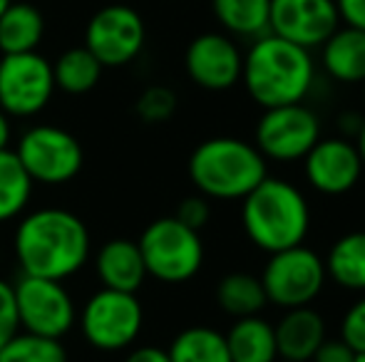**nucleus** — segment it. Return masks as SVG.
I'll use <instances>...</instances> for the list:
<instances>
[{"label":"nucleus","instance_id":"nucleus-1","mask_svg":"<svg viewBox=\"0 0 365 362\" xmlns=\"http://www.w3.org/2000/svg\"><path fill=\"white\" fill-rule=\"evenodd\" d=\"M13 256L23 275L65 283L90 263V228L70 208H35L23 213L15 226Z\"/></svg>","mask_w":365,"mask_h":362},{"label":"nucleus","instance_id":"nucleus-2","mask_svg":"<svg viewBox=\"0 0 365 362\" xmlns=\"http://www.w3.org/2000/svg\"><path fill=\"white\" fill-rule=\"evenodd\" d=\"M241 82L264 110L303 105L316 87V60L311 50L269 33L254 40L244 53Z\"/></svg>","mask_w":365,"mask_h":362},{"label":"nucleus","instance_id":"nucleus-3","mask_svg":"<svg viewBox=\"0 0 365 362\" xmlns=\"http://www.w3.org/2000/svg\"><path fill=\"white\" fill-rule=\"evenodd\" d=\"M241 226L256 248L271 253L301 246L311 231V206L296 183L266 176L241 198Z\"/></svg>","mask_w":365,"mask_h":362},{"label":"nucleus","instance_id":"nucleus-4","mask_svg":"<svg viewBox=\"0 0 365 362\" xmlns=\"http://www.w3.org/2000/svg\"><path fill=\"white\" fill-rule=\"evenodd\" d=\"M189 179L209 201H241L269 176L256 144L239 137L204 139L189 156Z\"/></svg>","mask_w":365,"mask_h":362},{"label":"nucleus","instance_id":"nucleus-5","mask_svg":"<svg viewBox=\"0 0 365 362\" xmlns=\"http://www.w3.org/2000/svg\"><path fill=\"white\" fill-rule=\"evenodd\" d=\"M147 275L159 283L182 285L204 266V241L199 231L184 226L177 216L154 218L137 238Z\"/></svg>","mask_w":365,"mask_h":362},{"label":"nucleus","instance_id":"nucleus-6","mask_svg":"<svg viewBox=\"0 0 365 362\" xmlns=\"http://www.w3.org/2000/svg\"><path fill=\"white\" fill-rule=\"evenodd\" d=\"M82 338L100 353H122L137 343L145 328V308L137 293L100 288L77 313Z\"/></svg>","mask_w":365,"mask_h":362},{"label":"nucleus","instance_id":"nucleus-7","mask_svg":"<svg viewBox=\"0 0 365 362\" xmlns=\"http://www.w3.org/2000/svg\"><path fill=\"white\" fill-rule=\"evenodd\" d=\"M15 156L33 183L65 186L85 166V149L73 132L58 124H33L15 142Z\"/></svg>","mask_w":365,"mask_h":362},{"label":"nucleus","instance_id":"nucleus-8","mask_svg":"<svg viewBox=\"0 0 365 362\" xmlns=\"http://www.w3.org/2000/svg\"><path fill=\"white\" fill-rule=\"evenodd\" d=\"M266 290V300L276 308H306L321 295L326 285V263L308 246H293L271 253L264 273L259 275Z\"/></svg>","mask_w":365,"mask_h":362},{"label":"nucleus","instance_id":"nucleus-9","mask_svg":"<svg viewBox=\"0 0 365 362\" xmlns=\"http://www.w3.org/2000/svg\"><path fill=\"white\" fill-rule=\"evenodd\" d=\"M20 330L63 340L77 325V305L63 280L23 275L13 283Z\"/></svg>","mask_w":365,"mask_h":362},{"label":"nucleus","instance_id":"nucleus-10","mask_svg":"<svg viewBox=\"0 0 365 362\" xmlns=\"http://www.w3.org/2000/svg\"><path fill=\"white\" fill-rule=\"evenodd\" d=\"M53 63L40 53L0 55V110L10 119H33L53 102Z\"/></svg>","mask_w":365,"mask_h":362},{"label":"nucleus","instance_id":"nucleus-11","mask_svg":"<svg viewBox=\"0 0 365 362\" xmlns=\"http://www.w3.org/2000/svg\"><path fill=\"white\" fill-rule=\"evenodd\" d=\"M145 18L127 3H110L87 20L85 48L105 70L135 63L145 50Z\"/></svg>","mask_w":365,"mask_h":362},{"label":"nucleus","instance_id":"nucleus-12","mask_svg":"<svg viewBox=\"0 0 365 362\" xmlns=\"http://www.w3.org/2000/svg\"><path fill=\"white\" fill-rule=\"evenodd\" d=\"M318 139H321V119L306 105L264 110L254 134V144L264 154V159L279 164L301 161Z\"/></svg>","mask_w":365,"mask_h":362},{"label":"nucleus","instance_id":"nucleus-13","mask_svg":"<svg viewBox=\"0 0 365 362\" xmlns=\"http://www.w3.org/2000/svg\"><path fill=\"white\" fill-rule=\"evenodd\" d=\"M184 70L197 87L207 92H226L241 82L244 53L226 33H202L187 45Z\"/></svg>","mask_w":365,"mask_h":362},{"label":"nucleus","instance_id":"nucleus-14","mask_svg":"<svg viewBox=\"0 0 365 362\" xmlns=\"http://www.w3.org/2000/svg\"><path fill=\"white\" fill-rule=\"evenodd\" d=\"M341 28L336 0H271L269 33L298 48L316 50Z\"/></svg>","mask_w":365,"mask_h":362},{"label":"nucleus","instance_id":"nucleus-15","mask_svg":"<svg viewBox=\"0 0 365 362\" xmlns=\"http://www.w3.org/2000/svg\"><path fill=\"white\" fill-rule=\"evenodd\" d=\"M306 181L323 196H343L363 179V161L348 137H321L303 156Z\"/></svg>","mask_w":365,"mask_h":362},{"label":"nucleus","instance_id":"nucleus-16","mask_svg":"<svg viewBox=\"0 0 365 362\" xmlns=\"http://www.w3.org/2000/svg\"><path fill=\"white\" fill-rule=\"evenodd\" d=\"M92 266L100 288L122 290V293H137L149 278L142 251L132 238H110L102 243L92 256Z\"/></svg>","mask_w":365,"mask_h":362},{"label":"nucleus","instance_id":"nucleus-17","mask_svg":"<svg viewBox=\"0 0 365 362\" xmlns=\"http://www.w3.org/2000/svg\"><path fill=\"white\" fill-rule=\"evenodd\" d=\"M274 333L276 348H279V360L289 362H311L316 350L328 338L326 320L311 305L286 310L279 323L274 325Z\"/></svg>","mask_w":365,"mask_h":362},{"label":"nucleus","instance_id":"nucleus-18","mask_svg":"<svg viewBox=\"0 0 365 362\" xmlns=\"http://www.w3.org/2000/svg\"><path fill=\"white\" fill-rule=\"evenodd\" d=\"M321 65L331 80L341 85L365 82V30L341 25L321 45Z\"/></svg>","mask_w":365,"mask_h":362},{"label":"nucleus","instance_id":"nucleus-19","mask_svg":"<svg viewBox=\"0 0 365 362\" xmlns=\"http://www.w3.org/2000/svg\"><path fill=\"white\" fill-rule=\"evenodd\" d=\"M224 335L231 362H279L274 325L261 315L234 320Z\"/></svg>","mask_w":365,"mask_h":362},{"label":"nucleus","instance_id":"nucleus-20","mask_svg":"<svg viewBox=\"0 0 365 362\" xmlns=\"http://www.w3.org/2000/svg\"><path fill=\"white\" fill-rule=\"evenodd\" d=\"M212 13L234 40L254 43L269 35L271 0H212Z\"/></svg>","mask_w":365,"mask_h":362},{"label":"nucleus","instance_id":"nucleus-21","mask_svg":"<svg viewBox=\"0 0 365 362\" xmlns=\"http://www.w3.org/2000/svg\"><path fill=\"white\" fill-rule=\"evenodd\" d=\"M45 38V15L30 3H10L0 15V55L38 53Z\"/></svg>","mask_w":365,"mask_h":362},{"label":"nucleus","instance_id":"nucleus-22","mask_svg":"<svg viewBox=\"0 0 365 362\" xmlns=\"http://www.w3.org/2000/svg\"><path fill=\"white\" fill-rule=\"evenodd\" d=\"M326 263V275L343 290L365 293V231L343 233L331 248Z\"/></svg>","mask_w":365,"mask_h":362},{"label":"nucleus","instance_id":"nucleus-23","mask_svg":"<svg viewBox=\"0 0 365 362\" xmlns=\"http://www.w3.org/2000/svg\"><path fill=\"white\" fill-rule=\"evenodd\" d=\"M105 68L100 65V60L85 48L77 45L65 53L58 55V60L53 63V78H55V90L65 92V95H87L100 85Z\"/></svg>","mask_w":365,"mask_h":362},{"label":"nucleus","instance_id":"nucleus-24","mask_svg":"<svg viewBox=\"0 0 365 362\" xmlns=\"http://www.w3.org/2000/svg\"><path fill=\"white\" fill-rule=\"evenodd\" d=\"M217 303L231 318H251V315H261L266 308V290L259 275L234 271L226 273L217 285Z\"/></svg>","mask_w":365,"mask_h":362},{"label":"nucleus","instance_id":"nucleus-25","mask_svg":"<svg viewBox=\"0 0 365 362\" xmlns=\"http://www.w3.org/2000/svg\"><path fill=\"white\" fill-rule=\"evenodd\" d=\"M167 355L172 362H231L226 335L209 325H192L177 333Z\"/></svg>","mask_w":365,"mask_h":362},{"label":"nucleus","instance_id":"nucleus-26","mask_svg":"<svg viewBox=\"0 0 365 362\" xmlns=\"http://www.w3.org/2000/svg\"><path fill=\"white\" fill-rule=\"evenodd\" d=\"M35 183L23 169L13 149L0 151V223L15 221L25 213Z\"/></svg>","mask_w":365,"mask_h":362},{"label":"nucleus","instance_id":"nucleus-27","mask_svg":"<svg viewBox=\"0 0 365 362\" xmlns=\"http://www.w3.org/2000/svg\"><path fill=\"white\" fill-rule=\"evenodd\" d=\"M0 362H70L63 340L20 330L0 348Z\"/></svg>","mask_w":365,"mask_h":362},{"label":"nucleus","instance_id":"nucleus-28","mask_svg":"<svg viewBox=\"0 0 365 362\" xmlns=\"http://www.w3.org/2000/svg\"><path fill=\"white\" fill-rule=\"evenodd\" d=\"M135 112L147 124H162V122L172 119L177 112V95L164 85H152L137 97Z\"/></svg>","mask_w":365,"mask_h":362},{"label":"nucleus","instance_id":"nucleus-29","mask_svg":"<svg viewBox=\"0 0 365 362\" xmlns=\"http://www.w3.org/2000/svg\"><path fill=\"white\" fill-rule=\"evenodd\" d=\"M338 338H341L356 355L365 353V295L358 298L356 303L343 313Z\"/></svg>","mask_w":365,"mask_h":362},{"label":"nucleus","instance_id":"nucleus-30","mask_svg":"<svg viewBox=\"0 0 365 362\" xmlns=\"http://www.w3.org/2000/svg\"><path fill=\"white\" fill-rule=\"evenodd\" d=\"M18 333H20V318H18V305H15L13 283L0 278V348Z\"/></svg>","mask_w":365,"mask_h":362},{"label":"nucleus","instance_id":"nucleus-31","mask_svg":"<svg viewBox=\"0 0 365 362\" xmlns=\"http://www.w3.org/2000/svg\"><path fill=\"white\" fill-rule=\"evenodd\" d=\"M174 216H177L184 226L194 228V231H202V228L209 223V218H212V203H209L207 196H202V193L197 191V193H192V196H184L182 201H179Z\"/></svg>","mask_w":365,"mask_h":362},{"label":"nucleus","instance_id":"nucleus-32","mask_svg":"<svg viewBox=\"0 0 365 362\" xmlns=\"http://www.w3.org/2000/svg\"><path fill=\"white\" fill-rule=\"evenodd\" d=\"M356 353L343 343L341 338H331V340H323V345L316 350L311 362H353Z\"/></svg>","mask_w":365,"mask_h":362},{"label":"nucleus","instance_id":"nucleus-33","mask_svg":"<svg viewBox=\"0 0 365 362\" xmlns=\"http://www.w3.org/2000/svg\"><path fill=\"white\" fill-rule=\"evenodd\" d=\"M341 25L365 30V0H336Z\"/></svg>","mask_w":365,"mask_h":362},{"label":"nucleus","instance_id":"nucleus-34","mask_svg":"<svg viewBox=\"0 0 365 362\" xmlns=\"http://www.w3.org/2000/svg\"><path fill=\"white\" fill-rule=\"evenodd\" d=\"M122 362H172L167 355V350L157 348V345H140L132 353H127V358Z\"/></svg>","mask_w":365,"mask_h":362},{"label":"nucleus","instance_id":"nucleus-35","mask_svg":"<svg viewBox=\"0 0 365 362\" xmlns=\"http://www.w3.org/2000/svg\"><path fill=\"white\" fill-rule=\"evenodd\" d=\"M10 142H13V119L0 110V151L10 149Z\"/></svg>","mask_w":365,"mask_h":362},{"label":"nucleus","instance_id":"nucleus-36","mask_svg":"<svg viewBox=\"0 0 365 362\" xmlns=\"http://www.w3.org/2000/svg\"><path fill=\"white\" fill-rule=\"evenodd\" d=\"M361 124H363V117L356 115V112H346V115H341V129L346 132V134H358Z\"/></svg>","mask_w":365,"mask_h":362},{"label":"nucleus","instance_id":"nucleus-37","mask_svg":"<svg viewBox=\"0 0 365 362\" xmlns=\"http://www.w3.org/2000/svg\"><path fill=\"white\" fill-rule=\"evenodd\" d=\"M356 149H358V154H361V161H363V169H365V117H363V124H361V129H358V134H356Z\"/></svg>","mask_w":365,"mask_h":362},{"label":"nucleus","instance_id":"nucleus-38","mask_svg":"<svg viewBox=\"0 0 365 362\" xmlns=\"http://www.w3.org/2000/svg\"><path fill=\"white\" fill-rule=\"evenodd\" d=\"M10 3H13V0H0V15H3L5 10L10 8Z\"/></svg>","mask_w":365,"mask_h":362},{"label":"nucleus","instance_id":"nucleus-39","mask_svg":"<svg viewBox=\"0 0 365 362\" xmlns=\"http://www.w3.org/2000/svg\"><path fill=\"white\" fill-rule=\"evenodd\" d=\"M353 362H365V353H361V355H356V358H353Z\"/></svg>","mask_w":365,"mask_h":362},{"label":"nucleus","instance_id":"nucleus-40","mask_svg":"<svg viewBox=\"0 0 365 362\" xmlns=\"http://www.w3.org/2000/svg\"><path fill=\"white\" fill-rule=\"evenodd\" d=\"M363 102H365V82H363Z\"/></svg>","mask_w":365,"mask_h":362},{"label":"nucleus","instance_id":"nucleus-41","mask_svg":"<svg viewBox=\"0 0 365 362\" xmlns=\"http://www.w3.org/2000/svg\"><path fill=\"white\" fill-rule=\"evenodd\" d=\"M117 3H127V0H117Z\"/></svg>","mask_w":365,"mask_h":362},{"label":"nucleus","instance_id":"nucleus-42","mask_svg":"<svg viewBox=\"0 0 365 362\" xmlns=\"http://www.w3.org/2000/svg\"><path fill=\"white\" fill-rule=\"evenodd\" d=\"M279 362H289V360H279Z\"/></svg>","mask_w":365,"mask_h":362}]
</instances>
